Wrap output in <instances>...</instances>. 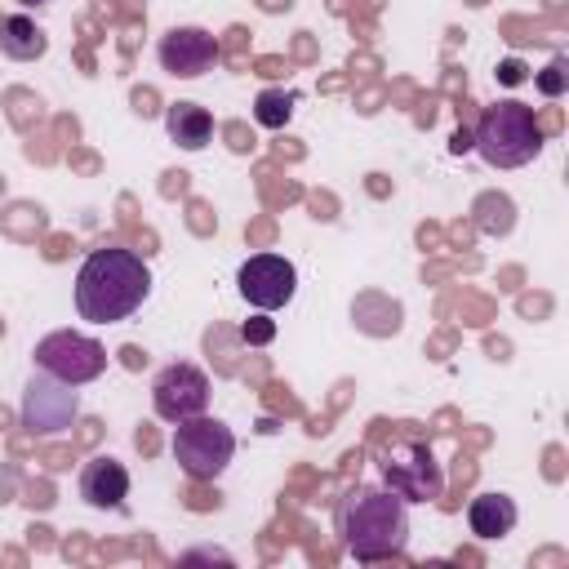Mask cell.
I'll use <instances>...</instances> for the list:
<instances>
[{
	"instance_id": "cell-16",
	"label": "cell",
	"mask_w": 569,
	"mask_h": 569,
	"mask_svg": "<svg viewBox=\"0 0 569 569\" xmlns=\"http://www.w3.org/2000/svg\"><path fill=\"white\" fill-rule=\"evenodd\" d=\"M511 222L516 218H511V200L507 196H485L480 200V227L485 231H498L502 236V231H511Z\"/></svg>"
},
{
	"instance_id": "cell-9",
	"label": "cell",
	"mask_w": 569,
	"mask_h": 569,
	"mask_svg": "<svg viewBox=\"0 0 569 569\" xmlns=\"http://www.w3.org/2000/svg\"><path fill=\"white\" fill-rule=\"evenodd\" d=\"M236 289H240V298H244L249 307L276 311V307H284V302L298 293V271H293V262L280 258V253H253V258L240 262Z\"/></svg>"
},
{
	"instance_id": "cell-22",
	"label": "cell",
	"mask_w": 569,
	"mask_h": 569,
	"mask_svg": "<svg viewBox=\"0 0 569 569\" xmlns=\"http://www.w3.org/2000/svg\"><path fill=\"white\" fill-rule=\"evenodd\" d=\"M22 9H36V4H49V0H18Z\"/></svg>"
},
{
	"instance_id": "cell-14",
	"label": "cell",
	"mask_w": 569,
	"mask_h": 569,
	"mask_svg": "<svg viewBox=\"0 0 569 569\" xmlns=\"http://www.w3.org/2000/svg\"><path fill=\"white\" fill-rule=\"evenodd\" d=\"M44 49H49V36L36 27V18H27V13L0 18V53H4V58H13V62H36V58H44Z\"/></svg>"
},
{
	"instance_id": "cell-18",
	"label": "cell",
	"mask_w": 569,
	"mask_h": 569,
	"mask_svg": "<svg viewBox=\"0 0 569 569\" xmlns=\"http://www.w3.org/2000/svg\"><path fill=\"white\" fill-rule=\"evenodd\" d=\"M271 333H276V325L262 320V316H258L253 325H244V338H249V342H271Z\"/></svg>"
},
{
	"instance_id": "cell-2",
	"label": "cell",
	"mask_w": 569,
	"mask_h": 569,
	"mask_svg": "<svg viewBox=\"0 0 569 569\" xmlns=\"http://www.w3.org/2000/svg\"><path fill=\"white\" fill-rule=\"evenodd\" d=\"M151 293V271L133 249H93L76 271V311L89 325L129 320Z\"/></svg>"
},
{
	"instance_id": "cell-7",
	"label": "cell",
	"mask_w": 569,
	"mask_h": 569,
	"mask_svg": "<svg viewBox=\"0 0 569 569\" xmlns=\"http://www.w3.org/2000/svg\"><path fill=\"white\" fill-rule=\"evenodd\" d=\"M151 409H156L160 422H173V427L196 418V413H204L209 409V378H204V369H196L187 360L164 365L156 373V382H151Z\"/></svg>"
},
{
	"instance_id": "cell-1",
	"label": "cell",
	"mask_w": 569,
	"mask_h": 569,
	"mask_svg": "<svg viewBox=\"0 0 569 569\" xmlns=\"http://www.w3.org/2000/svg\"><path fill=\"white\" fill-rule=\"evenodd\" d=\"M333 529L347 556L360 565H378L405 551L409 542V511L391 489L378 485H351L333 507Z\"/></svg>"
},
{
	"instance_id": "cell-6",
	"label": "cell",
	"mask_w": 569,
	"mask_h": 569,
	"mask_svg": "<svg viewBox=\"0 0 569 569\" xmlns=\"http://www.w3.org/2000/svg\"><path fill=\"white\" fill-rule=\"evenodd\" d=\"M18 418L31 436H58L67 431L76 418H80V391L44 369H36L27 378V391H22V405H18Z\"/></svg>"
},
{
	"instance_id": "cell-11",
	"label": "cell",
	"mask_w": 569,
	"mask_h": 569,
	"mask_svg": "<svg viewBox=\"0 0 569 569\" xmlns=\"http://www.w3.org/2000/svg\"><path fill=\"white\" fill-rule=\"evenodd\" d=\"M80 498L89 507H98V511H120L124 498H129V471H124V462H116L107 453L102 458H89L80 467Z\"/></svg>"
},
{
	"instance_id": "cell-13",
	"label": "cell",
	"mask_w": 569,
	"mask_h": 569,
	"mask_svg": "<svg viewBox=\"0 0 569 569\" xmlns=\"http://www.w3.org/2000/svg\"><path fill=\"white\" fill-rule=\"evenodd\" d=\"M164 129H169V142L182 147V151H204L209 138H213V116L200 107V102H173L164 111Z\"/></svg>"
},
{
	"instance_id": "cell-8",
	"label": "cell",
	"mask_w": 569,
	"mask_h": 569,
	"mask_svg": "<svg viewBox=\"0 0 569 569\" xmlns=\"http://www.w3.org/2000/svg\"><path fill=\"white\" fill-rule=\"evenodd\" d=\"M382 480L400 502H436L445 489L440 462L431 458L427 445H396L382 458Z\"/></svg>"
},
{
	"instance_id": "cell-20",
	"label": "cell",
	"mask_w": 569,
	"mask_h": 569,
	"mask_svg": "<svg viewBox=\"0 0 569 569\" xmlns=\"http://www.w3.org/2000/svg\"><path fill=\"white\" fill-rule=\"evenodd\" d=\"M182 560H222V565H231V556H227V551H218V547H196V551H187Z\"/></svg>"
},
{
	"instance_id": "cell-10",
	"label": "cell",
	"mask_w": 569,
	"mask_h": 569,
	"mask_svg": "<svg viewBox=\"0 0 569 569\" xmlns=\"http://www.w3.org/2000/svg\"><path fill=\"white\" fill-rule=\"evenodd\" d=\"M218 53H222V49H218V40H213L204 27H169V31L160 36V44H156L160 67H164L169 76H178V80H196V76L213 71Z\"/></svg>"
},
{
	"instance_id": "cell-15",
	"label": "cell",
	"mask_w": 569,
	"mask_h": 569,
	"mask_svg": "<svg viewBox=\"0 0 569 569\" xmlns=\"http://www.w3.org/2000/svg\"><path fill=\"white\" fill-rule=\"evenodd\" d=\"M293 93H280V89H262L258 93V102H253V120L262 124V129H284L289 124V116H293Z\"/></svg>"
},
{
	"instance_id": "cell-5",
	"label": "cell",
	"mask_w": 569,
	"mask_h": 569,
	"mask_svg": "<svg viewBox=\"0 0 569 569\" xmlns=\"http://www.w3.org/2000/svg\"><path fill=\"white\" fill-rule=\"evenodd\" d=\"M31 360H36V369H44V373H53V378H62L71 387H84L107 369V347L98 338L58 329V333H44L36 342Z\"/></svg>"
},
{
	"instance_id": "cell-21",
	"label": "cell",
	"mask_w": 569,
	"mask_h": 569,
	"mask_svg": "<svg viewBox=\"0 0 569 569\" xmlns=\"http://www.w3.org/2000/svg\"><path fill=\"white\" fill-rule=\"evenodd\" d=\"M449 147H453V151H458V156H462V151H471V133H467V129H458V133H453V142H449Z\"/></svg>"
},
{
	"instance_id": "cell-3",
	"label": "cell",
	"mask_w": 569,
	"mask_h": 569,
	"mask_svg": "<svg viewBox=\"0 0 569 569\" xmlns=\"http://www.w3.org/2000/svg\"><path fill=\"white\" fill-rule=\"evenodd\" d=\"M471 151H480V160L489 169H520L542 151V124L533 116V107L502 98L493 107H485L476 133H471Z\"/></svg>"
},
{
	"instance_id": "cell-12",
	"label": "cell",
	"mask_w": 569,
	"mask_h": 569,
	"mask_svg": "<svg viewBox=\"0 0 569 569\" xmlns=\"http://www.w3.org/2000/svg\"><path fill=\"white\" fill-rule=\"evenodd\" d=\"M516 502L507 498V493H476L471 502H467V525H471V533L476 538H485V542H493V538H507L511 529H516Z\"/></svg>"
},
{
	"instance_id": "cell-19",
	"label": "cell",
	"mask_w": 569,
	"mask_h": 569,
	"mask_svg": "<svg viewBox=\"0 0 569 569\" xmlns=\"http://www.w3.org/2000/svg\"><path fill=\"white\" fill-rule=\"evenodd\" d=\"M498 80H502V84H520V80H525V67H520L516 58H507V62L498 67Z\"/></svg>"
},
{
	"instance_id": "cell-17",
	"label": "cell",
	"mask_w": 569,
	"mask_h": 569,
	"mask_svg": "<svg viewBox=\"0 0 569 569\" xmlns=\"http://www.w3.org/2000/svg\"><path fill=\"white\" fill-rule=\"evenodd\" d=\"M538 89H542L547 98H556V93L565 89V62H560V58H556V62H551V67L538 76Z\"/></svg>"
},
{
	"instance_id": "cell-4",
	"label": "cell",
	"mask_w": 569,
	"mask_h": 569,
	"mask_svg": "<svg viewBox=\"0 0 569 569\" xmlns=\"http://www.w3.org/2000/svg\"><path fill=\"white\" fill-rule=\"evenodd\" d=\"M231 453H236L231 427L209 413H196V418L178 422V431H173V458L191 480H218L227 471Z\"/></svg>"
}]
</instances>
